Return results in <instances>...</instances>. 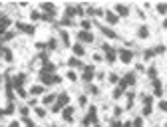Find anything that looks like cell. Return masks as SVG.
<instances>
[{
  "label": "cell",
  "mask_w": 167,
  "mask_h": 127,
  "mask_svg": "<svg viewBox=\"0 0 167 127\" xmlns=\"http://www.w3.org/2000/svg\"><path fill=\"white\" fill-rule=\"evenodd\" d=\"M0 83H2V75H0Z\"/></svg>",
  "instance_id": "db71d44e"
},
{
  "label": "cell",
  "mask_w": 167,
  "mask_h": 127,
  "mask_svg": "<svg viewBox=\"0 0 167 127\" xmlns=\"http://www.w3.org/2000/svg\"><path fill=\"white\" fill-rule=\"evenodd\" d=\"M131 127H143V119H141V117H135V119L131 121Z\"/></svg>",
  "instance_id": "4316f807"
},
{
  "label": "cell",
  "mask_w": 167,
  "mask_h": 127,
  "mask_svg": "<svg viewBox=\"0 0 167 127\" xmlns=\"http://www.w3.org/2000/svg\"><path fill=\"white\" fill-rule=\"evenodd\" d=\"M95 111H98V109H95V105H90V109H87V115L84 117V125H95V121H98V115H95Z\"/></svg>",
  "instance_id": "3957f363"
},
{
  "label": "cell",
  "mask_w": 167,
  "mask_h": 127,
  "mask_svg": "<svg viewBox=\"0 0 167 127\" xmlns=\"http://www.w3.org/2000/svg\"><path fill=\"white\" fill-rule=\"evenodd\" d=\"M54 63H50V62H46L44 66H42V70H40V74H54Z\"/></svg>",
  "instance_id": "2e32d148"
},
{
  "label": "cell",
  "mask_w": 167,
  "mask_h": 127,
  "mask_svg": "<svg viewBox=\"0 0 167 127\" xmlns=\"http://www.w3.org/2000/svg\"><path fill=\"white\" fill-rule=\"evenodd\" d=\"M74 10H76V14H80V16L84 14V8H82V6H78V8H74Z\"/></svg>",
  "instance_id": "f6af8a7d"
},
{
  "label": "cell",
  "mask_w": 167,
  "mask_h": 127,
  "mask_svg": "<svg viewBox=\"0 0 167 127\" xmlns=\"http://www.w3.org/2000/svg\"><path fill=\"white\" fill-rule=\"evenodd\" d=\"M122 83H123L125 87H127V86H135V74H133V71L125 74V75H123V79H122Z\"/></svg>",
  "instance_id": "ba28073f"
},
{
  "label": "cell",
  "mask_w": 167,
  "mask_h": 127,
  "mask_svg": "<svg viewBox=\"0 0 167 127\" xmlns=\"http://www.w3.org/2000/svg\"><path fill=\"white\" fill-rule=\"evenodd\" d=\"M40 82L42 86H54V83H60L62 78L56 74H40Z\"/></svg>",
  "instance_id": "7a4b0ae2"
},
{
  "label": "cell",
  "mask_w": 167,
  "mask_h": 127,
  "mask_svg": "<svg viewBox=\"0 0 167 127\" xmlns=\"http://www.w3.org/2000/svg\"><path fill=\"white\" fill-rule=\"evenodd\" d=\"M87 91H90V94H98V87L95 86H87Z\"/></svg>",
  "instance_id": "60d3db41"
},
{
  "label": "cell",
  "mask_w": 167,
  "mask_h": 127,
  "mask_svg": "<svg viewBox=\"0 0 167 127\" xmlns=\"http://www.w3.org/2000/svg\"><path fill=\"white\" fill-rule=\"evenodd\" d=\"M118 58H119V60H122L123 63H129V62L133 60V52H131V50H125V48H122V50L118 52Z\"/></svg>",
  "instance_id": "277c9868"
},
{
  "label": "cell",
  "mask_w": 167,
  "mask_h": 127,
  "mask_svg": "<svg viewBox=\"0 0 167 127\" xmlns=\"http://www.w3.org/2000/svg\"><path fill=\"white\" fill-rule=\"evenodd\" d=\"M155 56V50H147V52H145V60H149V58H153Z\"/></svg>",
  "instance_id": "f35d334b"
},
{
  "label": "cell",
  "mask_w": 167,
  "mask_h": 127,
  "mask_svg": "<svg viewBox=\"0 0 167 127\" xmlns=\"http://www.w3.org/2000/svg\"><path fill=\"white\" fill-rule=\"evenodd\" d=\"M2 54H4V58H6L8 62L12 60V52H10V50H6V48H4V50H2Z\"/></svg>",
  "instance_id": "d590c367"
},
{
  "label": "cell",
  "mask_w": 167,
  "mask_h": 127,
  "mask_svg": "<svg viewBox=\"0 0 167 127\" xmlns=\"http://www.w3.org/2000/svg\"><path fill=\"white\" fill-rule=\"evenodd\" d=\"M78 103H80L82 107H86V105H87V95H80V99H78Z\"/></svg>",
  "instance_id": "f546056e"
},
{
  "label": "cell",
  "mask_w": 167,
  "mask_h": 127,
  "mask_svg": "<svg viewBox=\"0 0 167 127\" xmlns=\"http://www.w3.org/2000/svg\"><path fill=\"white\" fill-rule=\"evenodd\" d=\"M18 30H20V32H26L28 36H32V34H34V26H30V24H24V22H18Z\"/></svg>",
  "instance_id": "7c38bea8"
},
{
  "label": "cell",
  "mask_w": 167,
  "mask_h": 127,
  "mask_svg": "<svg viewBox=\"0 0 167 127\" xmlns=\"http://www.w3.org/2000/svg\"><path fill=\"white\" fill-rule=\"evenodd\" d=\"M137 36H139V38H147V36H149V28H147V26H139Z\"/></svg>",
  "instance_id": "d6986e66"
},
{
  "label": "cell",
  "mask_w": 167,
  "mask_h": 127,
  "mask_svg": "<svg viewBox=\"0 0 167 127\" xmlns=\"http://www.w3.org/2000/svg\"><path fill=\"white\" fill-rule=\"evenodd\" d=\"M42 10L46 12V16H54L56 14V6L52 2H42Z\"/></svg>",
  "instance_id": "9c48e42d"
},
{
  "label": "cell",
  "mask_w": 167,
  "mask_h": 127,
  "mask_svg": "<svg viewBox=\"0 0 167 127\" xmlns=\"http://www.w3.org/2000/svg\"><path fill=\"white\" fill-rule=\"evenodd\" d=\"M56 44H58L56 40H50V42H48V48H50V50H54V48H56Z\"/></svg>",
  "instance_id": "b9f144b4"
},
{
  "label": "cell",
  "mask_w": 167,
  "mask_h": 127,
  "mask_svg": "<svg viewBox=\"0 0 167 127\" xmlns=\"http://www.w3.org/2000/svg\"><path fill=\"white\" fill-rule=\"evenodd\" d=\"M106 20H107V24H118V14H115V12H111V10H107L106 12Z\"/></svg>",
  "instance_id": "9a60e30c"
},
{
  "label": "cell",
  "mask_w": 167,
  "mask_h": 127,
  "mask_svg": "<svg viewBox=\"0 0 167 127\" xmlns=\"http://www.w3.org/2000/svg\"><path fill=\"white\" fill-rule=\"evenodd\" d=\"M147 74H149V78H153V79H155V75H157V67H149V70H147Z\"/></svg>",
  "instance_id": "1f68e13d"
},
{
  "label": "cell",
  "mask_w": 167,
  "mask_h": 127,
  "mask_svg": "<svg viewBox=\"0 0 167 127\" xmlns=\"http://www.w3.org/2000/svg\"><path fill=\"white\" fill-rule=\"evenodd\" d=\"M30 94L32 95H40V94H44V86H34L30 90Z\"/></svg>",
  "instance_id": "ffe728a7"
},
{
  "label": "cell",
  "mask_w": 167,
  "mask_h": 127,
  "mask_svg": "<svg viewBox=\"0 0 167 127\" xmlns=\"http://www.w3.org/2000/svg\"><path fill=\"white\" fill-rule=\"evenodd\" d=\"M110 82H111V83H118V75L111 74V75H110Z\"/></svg>",
  "instance_id": "7bdbcfd3"
},
{
  "label": "cell",
  "mask_w": 167,
  "mask_h": 127,
  "mask_svg": "<svg viewBox=\"0 0 167 127\" xmlns=\"http://www.w3.org/2000/svg\"><path fill=\"white\" fill-rule=\"evenodd\" d=\"M8 26H10V18H8V16H0V34L6 32Z\"/></svg>",
  "instance_id": "5bb4252c"
},
{
  "label": "cell",
  "mask_w": 167,
  "mask_h": 127,
  "mask_svg": "<svg viewBox=\"0 0 167 127\" xmlns=\"http://www.w3.org/2000/svg\"><path fill=\"white\" fill-rule=\"evenodd\" d=\"M102 32H103V36H107V38H115V32L111 30V28H106V26H102Z\"/></svg>",
  "instance_id": "44dd1931"
},
{
  "label": "cell",
  "mask_w": 167,
  "mask_h": 127,
  "mask_svg": "<svg viewBox=\"0 0 167 127\" xmlns=\"http://www.w3.org/2000/svg\"><path fill=\"white\" fill-rule=\"evenodd\" d=\"M68 103H70V95H68V94H60V95H56V101L52 103V111H54V113L62 111V109H64Z\"/></svg>",
  "instance_id": "6da1fadb"
},
{
  "label": "cell",
  "mask_w": 167,
  "mask_h": 127,
  "mask_svg": "<svg viewBox=\"0 0 167 127\" xmlns=\"http://www.w3.org/2000/svg\"><path fill=\"white\" fill-rule=\"evenodd\" d=\"M72 52H74V58H82L84 54H86V50H84L82 44H74L72 46Z\"/></svg>",
  "instance_id": "4fadbf2b"
},
{
  "label": "cell",
  "mask_w": 167,
  "mask_h": 127,
  "mask_svg": "<svg viewBox=\"0 0 167 127\" xmlns=\"http://www.w3.org/2000/svg\"><path fill=\"white\" fill-rule=\"evenodd\" d=\"M32 20H34V22H38V20H42V14H40L38 10H34V12H32Z\"/></svg>",
  "instance_id": "d6a6232c"
},
{
  "label": "cell",
  "mask_w": 167,
  "mask_h": 127,
  "mask_svg": "<svg viewBox=\"0 0 167 127\" xmlns=\"http://www.w3.org/2000/svg\"><path fill=\"white\" fill-rule=\"evenodd\" d=\"M2 50H4V48H2V46H0V54H2Z\"/></svg>",
  "instance_id": "816d5d0a"
},
{
  "label": "cell",
  "mask_w": 167,
  "mask_h": 127,
  "mask_svg": "<svg viewBox=\"0 0 167 127\" xmlns=\"http://www.w3.org/2000/svg\"><path fill=\"white\" fill-rule=\"evenodd\" d=\"M68 78H70V79H72V82H76V79H78V75H76V71H74V70H70V71H68Z\"/></svg>",
  "instance_id": "74e56055"
},
{
  "label": "cell",
  "mask_w": 167,
  "mask_h": 127,
  "mask_svg": "<svg viewBox=\"0 0 167 127\" xmlns=\"http://www.w3.org/2000/svg\"><path fill=\"white\" fill-rule=\"evenodd\" d=\"M36 115H38V117H46V109L44 107H36Z\"/></svg>",
  "instance_id": "e575fe53"
},
{
  "label": "cell",
  "mask_w": 167,
  "mask_h": 127,
  "mask_svg": "<svg viewBox=\"0 0 167 127\" xmlns=\"http://www.w3.org/2000/svg\"><path fill=\"white\" fill-rule=\"evenodd\" d=\"M82 28H84L86 32H90V30H91V22H90V20H82Z\"/></svg>",
  "instance_id": "83f0119b"
},
{
  "label": "cell",
  "mask_w": 167,
  "mask_h": 127,
  "mask_svg": "<svg viewBox=\"0 0 167 127\" xmlns=\"http://www.w3.org/2000/svg\"><path fill=\"white\" fill-rule=\"evenodd\" d=\"M60 38H62V42H64L66 46H70V36H68V32H66V30L60 32Z\"/></svg>",
  "instance_id": "7402d4cb"
},
{
  "label": "cell",
  "mask_w": 167,
  "mask_h": 127,
  "mask_svg": "<svg viewBox=\"0 0 167 127\" xmlns=\"http://www.w3.org/2000/svg\"><path fill=\"white\" fill-rule=\"evenodd\" d=\"M94 127H102V125H98V123H95V125H94Z\"/></svg>",
  "instance_id": "f5cc1de1"
},
{
  "label": "cell",
  "mask_w": 167,
  "mask_h": 127,
  "mask_svg": "<svg viewBox=\"0 0 167 127\" xmlns=\"http://www.w3.org/2000/svg\"><path fill=\"white\" fill-rule=\"evenodd\" d=\"M16 91H18V95H20V97H26V90H24V87H18Z\"/></svg>",
  "instance_id": "ab89813d"
},
{
  "label": "cell",
  "mask_w": 167,
  "mask_h": 127,
  "mask_svg": "<svg viewBox=\"0 0 167 127\" xmlns=\"http://www.w3.org/2000/svg\"><path fill=\"white\" fill-rule=\"evenodd\" d=\"M95 75V66H84V82H91Z\"/></svg>",
  "instance_id": "8992f818"
},
{
  "label": "cell",
  "mask_w": 167,
  "mask_h": 127,
  "mask_svg": "<svg viewBox=\"0 0 167 127\" xmlns=\"http://www.w3.org/2000/svg\"><path fill=\"white\" fill-rule=\"evenodd\" d=\"M106 60H107V63H114L115 60H118V54H115L114 48H107L106 50Z\"/></svg>",
  "instance_id": "8fae6325"
},
{
  "label": "cell",
  "mask_w": 167,
  "mask_h": 127,
  "mask_svg": "<svg viewBox=\"0 0 167 127\" xmlns=\"http://www.w3.org/2000/svg\"><path fill=\"white\" fill-rule=\"evenodd\" d=\"M157 10H159L161 14H163V12H165V4H159V6H157Z\"/></svg>",
  "instance_id": "bcb514c9"
},
{
  "label": "cell",
  "mask_w": 167,
  "mask_h": 127,
  "mask_svg": "<svg viewBox=\"0 0 167 127\" xmlns=\"http://www.w3.org/2000/svg\"><path fill=\"white\" fill-rule=\"evenodd\" d=\"M115 10H118L119 16H127V14H129V8L123 6V4H118V6H115Z\"/></svg>",
  "instance_id": "ac0fdd59"
},
{
  "label": "cell",
  "mask_w": 167,
  "mask_h": 127,
  "mask_svg": "<svg viewBox=\"0 0 167 127\" xmlns=\"http://www.w3.org/2000/svg\"><path fill=\"white\" fill-rule=\"evenodd\" d=\"M78 40H80V42H84V44H91V42H94V36H91V32L82 30L80 34H78Z\"/></svg>",
  "instance_id": "52a82bcc"
},
{
  "label": "cell",
  "mask_w": 167,
  "mask_h": 127,
  "mask_svg": "<svg viewBox=\"0 0 167 127\" xmlns=\"http://www.w3.org/2000/svg\"><path fill=\"white\" fill-rule=\"evenodd\" d=\"M72 14H76V10H74V6H68V8H66V16H68V20H70Z\"/></svg>",
  "instance_id": "8d00e7d4"
},
{
  "label": "cell",
  "mask_w": 167,
  "mask_h": 127,
  "mask_svg": "<svg viewBox=\"0 0 167 127\" xmlns=\"http://www.w3.org/2000/svg\"><path fill=\"white\" fill-rule=\"evenodd\" d=\"M0 117H4V111H2V109H0Z\"/></svg>",
  "instance_id": "f907efd6"
},
{
  "label": "cell",
  "mask_w": 167,
  "mask_h": 127,
  "mask_svg": "<svg viewBox=\"0 0 167 127\" xmlns=\"http://www.w3.org/2000/svg\"><path fill=\"white\" fill-rule=\"evenodd\" d=\"M24 121H26V127H34V123H32L30 119H24Z\"/></svg>",
  "instance_id": "681fc988"
},
{
  "label": "cell",
  "mask_w": 167,
  "mask_h": 127,
  "mask_svg": "<svg viewBox=\"0 0 167 127\" xmlns=\"http://www.w3.org/2000/svg\"><path fill=\"white\" fill-rule=\"evenodd\" d=\"M114 115H115V117H119V115H122V109L115 107V109H114Z\"/></svg>",
  "instance_id": "ee69618b"
},
{
  "label": "cell",
  "mask_w": 167,
  "mask_h": 127,
  "mask_svg": "<svg viewBox=\"0 0 167 127\" xmlns=\"http://www.w3.org/2000/svg\"><path fill=\"white\" fill-rule=\"evenodd\" d=\"M20 115H22L24 119H28V115H30V109H28V105H24V107H20Z\"/></svg>",
  "instance_id": "603a6c76"
},
{
  "label": "cell",
  "mask_w": 167,
  "mask_h": 127,
  "mask_svg": "<svg viewBox=\"0 0 167 127\" xmlns=\"http://www.w3.org/2000/svg\"><path fill=\"white\" fill-rule=\"evenodd\" d=\"M42 101H44L46 105H50V103H54V101H56V95H44V99H42Z\"/></svg>",
  "instance_id": "d4e9b609"
},
{
  "label": "cell",
  "mask_w": 167,
  "mask_h": 127,
  "mask_svg": "<svg viewBox=\"0 0 167 127\" xmlns=\"http://www.w3.org/2000/svg\"><path fill=\"white\" fill-rule=\"evenodd\" d=\"M153 111V105H143V115H151Z\"/></svg>",
  "instance_id": "4dcf8cb0"
},
{
  "label": "cell",
  "mask_w": 167,
  "mask_h": 127,
  "mask_svg": "<svg viewBox=\"0 0 167 127\" xmlns=\"http://www.w3.org/2000/svg\"><path fill=\"white\" fill-rule=\"evenodd\" d=\"M2 111H4V115H10V113H14V103H8L6 107L2 109Z\"/></svg>",
  "instance_id": "cb8c5ba5"
},
{
  "label": "cell",
  "mask_w": 167,
  "mask_h": 127,
  "mask_svg": "<svg viewBox=\"0 0 167 127\" xmlns=\"http://www.w3.org/2000/svg\"><path fill=\"white\" fill-rule=\"evenodd\" d=\"M24 82H26V74H18L12 78V90H18V87H24Z\"/></svg>",
  "instance_id": "5b68a950"
},
{
  "label": "cell",
  "mask_w": 167,
  "mask_h": 127,
  "mask_svg": "<svg viewBox=\"0 0 167 127\" xmlns=\"http://www.w3.org/2000/svg\"><path fill=\"white\" fill-rule=\"evenodd\" d=\"M125 97H127V107H131V105H133V97H135V94H133V91H127V95H125Z\"/></svg>",
  "instance_id": "484cf974"
},
{
  "label": "cell",
  "mask_w": 167,
  "mask_h": 127,
  "mask_svg": "<svg viewBox=\"0 0 167 127\" xmlns=\"http://www.w3.org/2000/svg\"><path fill=\"white\" fill-rule=\"evenodd\" d=\"M62 117H64L66 121H74V109L70 107V105H66V107L62 109Z\"/></svg>",
  "instance_id": "30bf717a"
},
{
  "label": "cell",
  "mask_w": 167,
  "mask_h": 127,
  "mask_svg": "<svg viewBox=\"0 0 167 127\" xmlns=\"http://www.w3.org/2000/svg\"><path fill=\"white\" fill-rule=\"evenodd\" d=\"M122 95H123V91L119 90V87H115V90H114V99H119Z\"/></svg>",
  "instance_id": "836d02e7"
},
{
  "label": "cell",
  "mask_w": 167,
  "mask_h": 127,
  "mask_svg": "<svg viewBox=\"0 0 167 127\" xmlns=\"http://www.w3.org/2000/svg\"><path fill=\"white\" fill-rule=\"evenodd\" d=\"M111 127H122V121H118V119H115L114 123H111Z\"/></svg>",
  "instance_id": "7dc6e473"
},
{
  "label": "cell",
  "mask_w": 167,
  "mask_h": 127,
  "mask_svg": "<svg viewBox=\"0 0 167 127\" xmlns=\"http://www.w3.org/2000/svg\"><path fill=\"white\" fill-rule=\"evenodd\" d=\"M68 66L74 70V67H84V63L80 62V58H74V56H72V58L68 60Z\"/></svg>",
  "instance_id": "e0dca14e"
},
{
  "label": "cell",
  "mask_w": 167,
  "mask_h": 127,
  "mask_svg": "<svg viewBox=\"0 0 167 127\" xmlns=\"http://www.w3.org/2000/svg\"><path fill=\"white\" fill-rule=\"evenodd\" d=\"M8 127H20V123H18V121H12V123L8 125Z\"/></svg>",
  "instance_id": "c3c4849f"
},
{
  "label": "cell",
  "mask_w": 167,
  "mask_h": 127,
  "mask_svg": "<svg viewBox=\"0 0 167 127\" xmlns=\"http://www.w3.org/2000/svg\"><path fill=\"white\" fill-rule=\"evenodd\" d=\"M143 105H153V95H143Z\"/></svg>",
  "instance_id": "f1b7e54d"
}]
</instances>
